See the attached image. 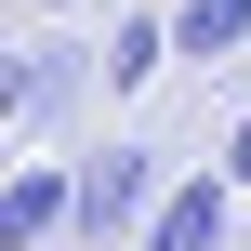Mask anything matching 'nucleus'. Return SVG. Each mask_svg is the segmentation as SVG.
<instances>
[{"instance_id":"6e6552de","label":"nucleus","mask_w":251,"mask_h":251,"mask_svg":"<svg viewBox=\"0 0 251 251\" xmlns=\"http://www.w3.org/2000/svg\"><path fill=\"white\" fill-rule=\"evenodd\" d=\"M238 251H251V225H238Z\"/></svg>"},{"instance_id":"423d86ee","label":"nucleus","mask_w":251,"mask_h":251,"mask_svg":"<svg viewBox=\"0 0 251 251\" xmlns=\"http://www.w3.org/2000/svg\"><path fill=\"white\" fill-rule=\"evenodd\" d=\"M159 66H172V13H132V26L106 40V93H146Z\"/></svg>"},{"instance_id":"f03ea898","label":"nucleus","mask_w":251,"mask_h":251,"mask_svg":"<svg viewBox=\"0 0 251 251\" xmlns=\"http://www.w3.org/2000/svg\"><path fill=\"white\" fill-rule=\"evenodd\" d=\"M53 238H79V159H26L0 185V251H53Z\"/></svg>"},{"instance_id":"f257e3e1","label":"nucleus","mask_w":251,"mask_h":251,"mask_svg":"<svg viewBox=\"0 0 251 251\" xmlns=\"http://www.w3.org/2000/svg\"><path fill=\"white\" fill-rule=\"evenodd\" d=\"M159 199H172L159 146H93V159H79V251H146Z\"/></svg>"},{"instance_id":"7ed1b4c3","label":"nucleus","mask_w":251,"mask_h":251,"mask_svg":"<svg viewBox=\"0 0 251 251\" xmlns=\"http://www.w3.org/2000/svg\"><path fill=\"white\" fill-rule=\"evenodd\" d=\"M238 185H225V159L212 172H172V199H159V225H146V251H238Z\"/></svg>"},{"instance_id":"20e7f679","label":"nucleus","mask_w":251,"mask_h":251,"mask_svg":"<svg viewBox=\"0 0 251 251\" xmlns=\"http://www.w3.org/2000/svg\"><path fill=\"white\" fill-rule=\"evenodd\" d=\"M93 79H106V53H79V40H40V53L0 79V106H13V132H53V119H66Z\"/></svg>"},{"instance_id":"39448f33","label":"nucleus","mask_w":251,"mask_h":251,"mask_svg":"<svg viewBox=\"0 0 251 251\" xmlns=\"http://www.w3.org/2000/svg\"><path fill=\"white\" fill-rule=\"evenodd\" d=\"M238 40H251V0H172V53L185 66H225Z\"/></svg>"},{"instance_id":"1a4fd4ad","label":"nucleus","mask_w":251,"mask_h":251,"mask_svg":"<svg viewBox=\"0 0 251 251\" xmlns=\"http://www.w3.org/2000/svg\"><path fill=\"white\" fill-rule=\"evenodd\" d=\"M53 13H66V0H53Z\"/></svg>"},{"instance_id":"0eeeda50","label":"nucleus","mask_w":251,"mask_h":251,"mask_svg":"<svg viewBox=\"0 0 251 251\" xmlns=\"http://www.w3.org/2000/svg\"><path fill=\"white\" fill-rule=\"evenodd\" d=\"M225 185L251 199V106H238V132H225Z\"/></svg>"}]
</instances>
